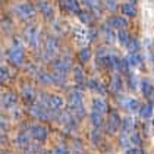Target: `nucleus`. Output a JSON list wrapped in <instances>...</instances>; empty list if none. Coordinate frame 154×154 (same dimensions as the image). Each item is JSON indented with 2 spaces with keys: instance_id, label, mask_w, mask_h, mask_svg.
<instances>
[{
  "instance_id": "obj_31",
  "label": "nucleus",
  "mask_w": 154,
  "mask_h": 154,
  "mask_svg": "<svg viewBox=\"0 0 154 154\" xmlns=\"http://www.w3.org/2000/svg\"><path fill=\"white\" fill-rule=\"evenodd\" d=\"M78 16V19L82 22V24H90L91 21H93V16H91V13L87 12V11H81V12L76 15Z\"/></svg>"
},
{
  "instance_id": "obj_19",
  "label": "nucleus",
  "mask_w": 154,
  "mask_h": 154,
  "mask_svg": "<svg viewBox=\"0 0 154 154\" xmlns=\"http://www.w3.org/2000/svg\"><path fill=\"white\" fill-rule=\"evenodd\" d=\"M123 101H125V104H123L125 109L129 110V112H140V109L142 106V104H140V101L137 98H125Z\"/></svg>"
},
{
  "instance_id": "obj_39",
  "label": "nucleus",
  "mask_w": 154,
  "mask_h": 154,
  "mask_svg": "<svg viewBox=\"0 0 154 154\" xmlns=\"http://www.w3.org/2000/svg\"><path fill=\"white\" fill-rule=\"evenodd\" d=\"M131 142H132V145L141 144V135H140V134H134V135L131 137Z\"/></svg>"
},
{
  "instance_id": "obj_18",
  "label": "nucleus",
  "mask_w": 154,
  "mask_h": 154,
  "mask_svg": "<svg viewBox=\"0 0 154 154\" xmlns=\"http://www.w3.org/2000/svg\"><path fill=\"white\" fill-rule=\"evenodd\" d=\"M22 98H24L26 103L34 104V100H35V90H34L32 87H24V88H22Z\"/></svg>"
},
{
  "instance_id": "obj_7",
  "label": "nucleus",
  "mask_w": 154,
  "mask_h": 154,
  "mask_svg": "<svg viewBox=\"0 0 154 154\" xmlns=\"http://www.w3.org/2000/svg\"><path fill=\"white\" fill-rule=\"evenodd\" d=\"M31 137L35 140L37 142H44L47 140V129L44 128V126H40V125H34V126H31Z\"/></svg>"
},
{
  "instance_id": "obj_9",
  "label": "nucleus",
  "mask_w": 154,
  "mask_h": 154,
  "mask_svg": "<svg viewBox=\"0 0 154 154\" xmlns=\"http://www.w3.org/2000/svg\"><path fill=\"white\" fill-rule=\"evenodd\" d=\"M53 66H54L56 72H57V73H62V75L68 73V72L72 69L71 60L66 59V57H63V59H57L54 63H53Z\"/></svg>"
},
{
  "instance_id": "obj_17",
  "label": "nucleus",
  "mask_w": 154,
  "mask_h": 154,
  "mask_svg": "<svg viewBox=\"0 0 154 154\" xmlns=\"http://www.w3.org/2000/svg\"><path fill=\"white\" fill-rule=\"evenodd\" d=\"M88 88L95 91V93H98V94H101V95H104L107 93L106 85L101 84L98 79H90V81H88Z\"/></svg>"
},
{
  "instance_id": "obj_34",
  "label": "nucleus",
  "mask_w": 154,
  "mask_h": 154,
  "mask_svg": "<svg viewBox=\"0 0 154 154\" xmlns=\"http://www.w3.org/2000/svg\"><path fill=\"white\" fill-rule=\"evenodd\" d=\"M104 6H106L107 11H110V12H115V11H116V9L119 8L118 0H104Z\"/></svg>"
},
{
  "instance_id": "obj_33",
  "label": "nucleus",
  "mask_w": 154,
  "mask_h": 154,
  "mask_svg": "<svg viewBox=\"0 0 154 154\" xmlns=\"http://www.w3.org/2000/svg\"><path fill=\"white\" fill-rule=\"evenodd\" d=\"M126 76H128V85H129V88L137 90V87H138V84H140V79H138L134 73H128Z\"/></svg>"
},
{
  "instance_id": "obj_40",
  "label": "nucleus",
  "mask_w": 154,
  "mask_h": 154,
  "mask_svg": "<svg viewBox=\"0 0 154 154\" xmlns=\"http://www.w3.org/2000/svg\"><path fill=\"white\" fill-rule=\"evenodd\" d=\"M53 154H69V150H68L66 147H57V148L53 151Z\"/></svg>"
},
{
  "instance_id": "obj_8",
  "label": "nucleus",
  "mask_w": 154,
  "mask_h": 154,
  "mask_svg": "<svg viewBox=\"0 0 154 154\" xmlns=\"http://www.w3.org/2000/svg\"><path fill=\"white\" fill-rule=\"evenodd\" d=\"M60 6L66 12L73 13V15H78V13L81 12V6H79V2L78 0H62L60 2Z\"/></svg>"
},
{
  "instance_id": "obj_42",
  "label": "nucleus",
  "mask_w": 154,
  "mask_h": 154,
  "mask_svg": "<svg viewBox=\"0 0 154 154\" xmlns=\"http://www.w3.org/2000/svg\"><path fill=\"white\" fill-rule=\"evenodd\" d=\"M153 66H154V56H153Z\"/></svg>"
},
{
  "instance_id": "obj_37",
  "label": "nucleus",
  "mask_w": 154,
  "mask_h": 154,
  "mask_svg": "<svg viewBox=\"0 0 154 154\" xmlns=\"http://www.w3.org/2000/svg\"><path fill=\"white\" fill-rule=\"evenodd\" d=\"M84 3H85L91 11H98V9H100V6H98V2H97V0H84Z\"/></svg>"
},
{
  "instance_id": "obj_11",
  "label": "nucleus",
  "mask_w": 154,
  "mask_h": 154,
  "mask_svg": "<svg viewBox=\"0 0 154 154\" xmlns=\"http://www.w3.org/2000/svg\"><path fill=\"white\" fill-rule=\"evenodd\" d=\"M119 126H122V119L119 118V115L116 112H113V113H110V116H109V120H107V131L109 132H116Z\"/></svg>"
},
{
  "instance_id": "obj_15",
  "label": "nucleus",
  "mask_w": 154,
  "mask_h": 154,
  "mask_svg": "<svg viewBox=\"0 0 154 154\" xmlns=\"http://www.w3.org/2000/svg\"><path fill=\"white\" fill-rule=\"evenodd\" d=\"M120 11H122V13H123L125 18H135L137 13H138L137 6H135L132 2H129V3H123V5L120 6Z\"/></svg>"
},
{
  "instance_id": "obj_10",
  "label": "nucleus",
  "mask_w": 154,
  "mask_h": 154,
  "mask_svg": "<svg viewBox=\"0 0 154 154\" xmlns=\"http://www.w3.org/2000/svg\"><path fill=\"white\" fill-rule=\"evenodd\" d=\"M107 25H110L113 29L122 31V29H125L128 26V21L125 18H122V16H110L109 21H107Z\"/></svg>"
},
{
  "instance_id": "obj_44",
  "label": "nucleus",
  "mask_w": 154,
  "mask_h": 154,
  "mask_svg": "<svg viewBox=\"0 0 154 154\" xmlns=\"http://www.w3.org/2000/svg\"><path fill=\"white\" fill-rule=\"evenodd\" d=\"M132 2H135V0H132Z\"/></svg>"
},
{
  "instance_id": "obj_38",
  "label": "nucleus",
  "mask_w": 154,
  "mask_h": 154,
  "mask_svg": "<svg viewBox=\"0 0 154 154\" xmlns=\"http://www.w3.org/2000/svg\"><path fill=\"white\" fill-rule=\"evenodd\" d=\"M91 141L94 142V144H100V141H101V134L98 132V129H95L91 134Z\"/></svg>"
},
{
  "instance_id": "obj_26",
  "label": "nucleus",
  "mask_w": 154,
  "mask_h": 154,
  "mask_svg": "<svg viewBox=\"0 0 154 154\" xmlns=\"http://www.w3.org/2000/svg\"><path fill=\"white\" fill-rule=\"evenodd\" d=\"M91 122H93V126L95 129H100L101 125H103V115H100L97 112H93L91 113Z\"/></svg>"
},
{
  "instance_id": "obj_20",
  "label": "nucleus",
  "mask_w": 154,
  "mask_h": 154,
  "mask_svg": "<svg viewBox=\"0 0 154 154\" xmlns=\"http://www.w3.org/2000/svg\"><path fill=\"white\" fill-rule=\"evenodd\" d=\"M141 91H142V95L144 97H147V98H151L154 94V87L151 85L150 81H147V79H142L141 82Z\"/></svg>"
},
{
  "instance_id": "obj_13",
  "label": "nucleus",
  "mask_w": 154,
  "mask_h": 154,
  "mask_svg": "<svg viewBox=\"0 0 154 154\" xmlns=\"http://www.w3.org/2000/svg\"><path fill=\"white\" fill-rule=\"evenodd\" d=\"M16 103H18V97H16V94L12 93V91H8V93H5V94L2 95V104H3V107L11 109V107H13Z\"/></svg>"
},
{
  "instance_id": "obj_27",
  "label": "nucleus",
  "mask_w": 154,
  "mask_h": 154,
  "mask_svg": "<svg viewBox=\"0 0 154 154\" xmlns=\"http://www.w3.org/2000/svg\"><path fill=\"white\" fill-rule=\"evenodd\" d=\"M118 40H119V43H120L123 47H126V46H128V43L131 41V37H129V34H128V31H126V29L119 31L118 32Z\"/></svg>"
},
{
  "instance_id": "obj_23",
  "label": "nucleus",
  "mask_w": 154,
  "mask_h": 154,
  "mask_svg": "<svg viewBox=\"0 0 154 154\" xmlns=\"http://www.w3.org/2000/svg\"><path fill=\"white\" fill-rule=\"evenodd\" d=\"M134 128H135V119L132 116H126V118L122 119V129H123V132H131Z\"/></svg>"
},
{
  "instance_id": "obj_1",
  "label": "nucleus",
  "mask_w": 154,
  "mask_h": 154,
  "mask_svg": "<svg viewBox=\"0 0 154 154\" xmlns=\"http://www.w3.org/2000/svg\"><path fill=\"white\" fill-rule=\"evenodd\" d=\"M68 101H69V107L71 110L75 113L76 118H82L85 110H84V103H82V94L78 93V91H72L69 97H68Z\"/></svg>"
},
{
  "instance_id": "obj_29",
  "label": "nucleus",
  "mask_w": 154,
  "mask_h": 154,
  "mask_svg": "<svg viewBox=\"0 0 154 154\" xmlns=\"http://www.w3.org/2000/svg\"><path fill=\"white\" fill-rule=\"evenodd\" d=\"M126 48H128L129 53H138L140 48H141V44H140V41H138L137 38H131V41L128 43Z\"/></svg>"
},
{
  "instance_id": "obj_41",
  "label": "nucleus",
  "mask_w": 154,
  "mask_h": 154,
  "mask_svg": "<svg viewBox=\"0 0 154 154\" xmlns=\"http://www.w3.org/2000/svg\"><path fill=\"white\" fill-rule=\"evenodd\" d=\"M126 154H142V151L140 148H137V147H132L129 150H126Z\"/></svg>"
},
{
  "instance_id": "obj_5",
  "label": "nucleus",
  "mask_w": 154,
  "mask_h": 154,
  "mask_svg": "<svg viewBox=\"0 0 154 154\" xmlns=\"http://www.w3.org/2000/svg\"><path fill=\"white\" fill-rule=\"evenodd\" d=\"M24 35H25V40L28 41V44H29L31 47H38V44H40V34H38L37 25H29V26H26Z\"/></svg>"
},
{
  "instance_id": "obj_4",
  "label": "nucleus",
  "mask_w": 154,
  "mask_h": 154,
  "mask_svg": "<svg viewBox=\"0 0 154 154\" xmlns=\"http://www.w3.org/2000/svg\"><path fill=\"white\" fill-rule=\"evenodd\" d=\"M15 12L22 21H29L35 15V8L31 3H21V5H18L15 8Z\"/></svg>"
},
{
  "instance_id": "obj_22",
  "label": "nucleus",
  "mask_w": 154,
  "mask_h": 154,
  "mask_svg": "<svg viewBox=\"0 0 154 154\" xmlns=\"http://www.w3.org/2000/svg\"><path fill=\"white\" fill-rule=\"evenodd\" d=\"M110 90L115 91V93H122L123 91V82L120 79V76H113L112 78V82H110Z\"/></svg>"
},
{
  "instance_id": "obj_36",
  "label": "nucleus",
  "mask_w": 154,
  "mask_h": 154,
  "mask_svg": "<svg viewBox=\"0 0 154 154\" xmlns=\"http://www.w3.org/2000/svg\"><path fill=\"white\" fill-rule=\"evenodd\" d=\"M11 76H12V75H11V71H9L8 68L3 66V68H2V76H0V78H2V82L3 84L8 82V81L11 79Z\"/></svg>"
},
{
  "instance_id": "obj_43",
  "label": "nucleus",
  "mask_w": 154,
  "mask_h": 154,
  "mask_svg": "<svg viewBox=\"0 0 154 154\" xmlns=\"http://www.w3.org/2000/svg\"><path fill=\"white\" fill-rule=\"evenodd\" d=\"M40 2H43V0H40Z\"/></svg>"
},
{
  "instance_id": "obj_28",
  "label": "nucleus",
  "mask_w": 154,
  "mask_h": 154,
  "mask_svg": "<svg viewBox=\"0 0 154 154\" xmlns=\"http://www.w3.org/2000/svg\"><path fill=\"white\" fill-rule=\"evenodd\" d=\"M16 144L19 145V147H28L29 145V137H28V134L26 132H22V134H19L18 135V138H16Z\"/></svg>"
},
{
  "instance_id": "obj_2",
  "label": "nucleus",
  "mask_w": 154,
  "mask_h": 154,
  "mask_svg": "<svg viewBox=\"0 0 154 154\" xmlns=\"http://www.w3.org/2000/svg\"><path fill=\"white\" fill-rule=\"evenodd\" d=\"M8 59L15 66H22L24 65L25 53H24L22 46L19 43H15L13 46H11V48L8 50Z\"/></svg>"
},
{
  "instance_id": "obj_24",
  "label": "nucleus",
  "mask_w": 154,
  "mask_h": 154,
  "mask_svg": "<svg viewBox=\"0 0 154 154\" xmlns=\"http://www.w3.org/2000/svg\"><path fill=\"white\" fill-rule=\"evenodd\" d=\"M103 35H104V38H106L107 43H115V40H116V34L113 32V28L110 26V25H103Z\"/></svg>"
},
{
  "instance_id": "obj_30",
  "label": "nucleus",
  "mask_w": 154,
  "mask_h": 154,
  "mask_svg": "<svg viewBox=\"0 0 154 154\" xmlns=\"http://www.w3.org/2000/svg\"><path fill=\"white\" fill-rule=\"evenodd\" d=\"M90 59H91V50L88 47H84L79 51V60H81V63H87V62H90Z\"/></svg>"
},
{
  "instance_id": "obj_25",
  "label": "nucleus",
  "mask_w": 154,
  "mask_h": 154,
  "mask_svg": "<svg viewBox=\"0 0 154 154\" xmlns=\"http://www.w3.org/2000/svg\"><path fill=\"white\" fill-rule=\"evenodd\" d=\"M138 113H140L141 118H150V116L153 115V103H145V104H142Z\"/></svg>"
},
{
  "instance_id": "obj_32",
  "label": "nucleus",
  "mask_w": 154,
  "mask_h": 154,
  "mask_svg": "<svg viewBox=\"0 0 154 154\" xmlns=\"http://www.w3.org/2000/svg\"><path fill=\"white\" fill-rule=\"evenodd\" d=\"M73 78H75V81L78 84H82L85 81V73L81 68H75L73 69Z\"/></svg>"
},
{
  "instance_id": "obj_3",
  "label": "nucleus",
  "mask_w": 154,
  "mask_h": 154,
  "mask_svg": "<svg viewBox=\"0 0 154 154\" xmlns=\"http://www.w3.org/2000/svg\"><path fill=\"white\" fill-rule=\"evenodd\" d=\"M41 104H44L48 110H60L63 107V98L59 95L43 94L41 95Z\"/></svg>"
},
{
  "instance_id": "obj_6",
  "label": "nucleus",
  "mask_w": 154,
  "mask_h": 154,
  "mask_svg": "<svg viewBox=\"0 0 154 154\" xmlns=\"http://www.w3.org/2000/svg\"><path fill=\"white\" fill-rule=\"evenodd\" d=\"M29 112L32 116H35L40 120H48L50 119V113H48V109L44 104H31L29 107Z\"/></svg>"
},
{
  "instance_id": "obj_35",
  "label": "nucleus",
  "mask_w": 154,
  "mask_h": 154,
  "mask_svg": "<svg viewBox=\"0 0 154 154\" xmlns=\"http://www.w3.org/2000/svg\"><path fill=\"white\" fill-rule=\"evenodd\" d=\"M51 79H53V84H59V85H63V84L66 82L65 75H62V73H54V75H51Z\"/></svg>"
},
{
  "instance_id": "obj_21",
  "label": "nucleus",
  "mask_w": 154,
  "mask_h": 154,
  "mask_svg": "<svg viewBox=\"0 0 154 154\" xmlns=\"http://www.w3.org/2000/svg\"><path fill=\"white\" fill-rule=\"evenodd\" d=\"M126 63H128L129 68L138 66V65L141 63V54H138V53H129V54L126 56Z\"/></svg>"
},
{
  "instance_id": "obj_14",
  "label": "nucleus",
  "mask_w": 154,
  "mask_h": 154,
  "mask_svg": "<svg viewBox=\"0 0 154 154\" xmlns=\"http://www.w3.org/2000/svg\"><path fill=\"white\" fill-rule=\"evenodd\" d=\"M59 50V44H57V40L54 37H48L47 41H46V47H44V53L50 54V56H54Z\"/></svg>"
},
{
  "instance_id": "obj_16",
  "label": "nucleus",
  "mask_w": 154,
  "mask_h": 154,
  "mask_svg": "<svg viewBox=\"0 0 154 154\" xmlns=\"http://www.w3.org/2000/svg\"><path fill=\"white\" fill-rule=\"evenodd\" d=\"M93 112H97L100 115H104L109 112V104L101 98H94L93 100Z\"/></svg>"
},
{
  "instance_id": "obj_12",
  "label": "nucleus",
  "mask_w": 154,
  "mask_h": 154,
  "mask_svg": "<svg viewBox=\"0 0 154 154\" xmlns=\"http://www.w3.org/2000/svg\"><path fill=\"white\" fill-rule=\"evenodd\" d=\"M38 8H40V12H41V15H43L46 19L51 21V19L54 18V9H53V6H51L48 2H46V0L40 2Z\"/></svg>"
}]
</instances>
